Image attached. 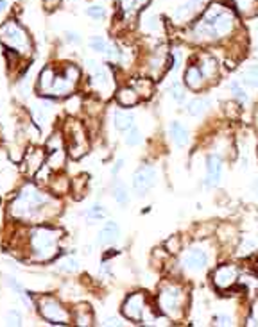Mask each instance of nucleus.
I'll list each match as a JSON object with an SVG mask.
<instances>
[{
    "instance_id": "obj_21",
    "label": "nucleus",
    "mask_w": 258,
    "mask_h": 327,
    "mask_svg": "<svg viewBox=\"0 0 258 327\" xmlns=\"http://www.w3.org/2000/svg\"><path fill=\"white\" fill-rule=\"evenodd\" d=\"M201 4H202V0H185L180 7L174 9L172 16H174V20H176V21H185L186 18L194 13V11H198V7Z\"/></svg>"
},
{
    "instance_id": "obj_41",
    "label": "nucleus",
    "mask_w": 258,
    "mask_h": 327,
    "mask_svg": "<svg viewBox=\"0 0 258 327\" xmlns=\"http://www.w3.org/2000/svg\"><path fill=\"white\" fill-rule=\"evenodd\" d=\"M158 25H160V18L156 16V14H149V16L146 18V21H144V27H146L147 30H152V32L158 30Z\"/></svg>"
},
{
    "instance_id": "obj_26",
    "label": "nucleus",
    "mask_w": 258,
    "mask_h": 327,
    "mask_svg": "<svg viewBox=\"0 0 258 327\" xmlns=\"http://www.w3.org/2000/svg\"><path fill=\"white\" fill-rule=\"evenodd\" d=\"M72 320L78 324V326H92L94 317H92L90 306H78L76 308L72 313Z\"/></svg>"
},
{
    "instance_id": "obj_16",
    "label": "nucleus",
    "mask_w": 258,
    "mask_h": 327,
    "mask_svg": "<svg viewBox=\"0 0 258 327\" xmlns=\"http://www.w3.org/2000/svg\"><path fill=\"white\" fill-rule=\"evenodd\" d=\"M118 238H120V227H118V224L113 220H108L100 227L99 234H97V243L100 247H108L118 242Z\"/></svg>"
},
{
    "instance_id": "obj_17",
    "label": "nucleus",
    "mask_w": 258,
    "mask_h": 327,
    "mask_svg": "<svg viewBox=\"0 0 258 327\" xmlns=\"http://www.w3.org/2000/svg\"><path fill=\"white\" fill-rule=\"evenodd\" d=\"M43 161H45V152L40 149H30L26 154V161H24L26 163V172L29 175H34L43 166Z\"/></svg>"
},
{
    "instance_id": "obj_30",
    "label": "nucleus",
    "mask_w": 258,
    "mask_h": 327,
    "mask_svg": "<svg viewBox=\"0 0 258 327\" xmlns=\"http://www.w3.org/2000/svg\"><path fill=\"white\" fill-rule=\"evenodd\" d=\"M78 268H79L78 259L72 258V256H66V258L61 259L60 265H58V270L63 274H76L78 272Z\"/></svg>"
},
{
    "instance_id": "obj_5",
    "label": "nucleus",
    "mask_w": 258,
    "mask_h": 327,
    "mask_svg": "<svg viewBox=\"0 0 258 327\" xmlns=\"http://www.w3.org/2000/svg\"><path fill=\"white\" fill-rule=\"evenodd\" d=\"M0 39L11 52H16L22 55L30 54V48H32L30 38L27 34V30L16 20L4 21V25L0 27Z\"/></svg>"
},
{
    "instance_id": "obj_14",
    "label": "nucleus",
    "mask_w": 258,
    "mask_h": 327,
    "mask_svg": "<svg viewBox=\"0 0 258 327\" xmlns=\"http://www.w3.org/2000/svg\"><path fill=\"white\" fill-rule=\"evenodd\" d=\"M238 270L233 265H220L214 272V285L219 290H228L236 283Z\"/></svg>"
},
{
    "instance_id": "obj_13",
    "label": "nucleus",
    "mask_w": 258,
    "mask_h": 327,
    "mask_svg": "<svg viewBox=\"0 0 258 327\" xmlns=\"http://www.w3.org/2000/svg\"><path fill=\"white\" fill-rule=\"evenodd\" d=\"M47 165L52 170H60L64 165V143L61 134H54L50 140L47 141Z\"/></svg>"
},
{
    "instance_id": "obj_9",
    "label": "nucleus",
    "mask_w": 258,
    "mask_h": 327,
    "mask_svg": "<svg viewBox=\"0 0 258 327\" xmlns=\"http://www.w3.org/2000/svg\"><path fill=\"white\" fill-rule=\"evenodd\" d=\"M208 263H210V256H208V251H204V247L201 245H196L192 249H188L183 254V258H181L183 268H185L186 272H192V274L202 272L208 267Z\"/></svg>"
},
{
    "instance_id": "obj_23",
    "label": "nucleus",
    "mask_w": 258,
    "mask_h": 327,
    "mask_svg": "<svg viewBox=\"0 0 258 327\" xmlns=\"http://www.w3.org/2000/svg\"><path fill=\"white\" fill-rule=\"evenodd\" d=\"M185 82L188 88L192 89H201L202 84H204V75H202L201 68L199 66H196V64H192V66H188L185 72Z\"/></svg>"
},
{
    "instance_id": "obj_34",
    "label": "nucleus",
    "mask_w": 258,
    "mask_h": 327,
    "mask_svg": "<svg viewBox=\"0 0 258 327\" xmlns=\"http://www.w3.org/2000/svg\"><path fill=\"white\" fill-rule=\"evenodd\" d=\"M113 199H115L120 206L128 204L129 193H128V188H126V184H122V183H116L115 184V188H113Z\"/></svg>"
},
{
    "instance_id": "obj_10",
    "label": "nucleus",
    "mask_w": 258,
    "mask_h": 327,
    "mask_svg": "<svg viewBox=\"0 0 258 327\" xmlns=\"http://www.w3.org/2000/svg\"><path fill=\"white\" fill-rule=\"evenodd\" d=\"M146 295L140 292L131 293L128 299L122 304V315L126 319L131 320V322H144V317H146Z\"/></svg>"
},
{
    "instance_id": "obj_8",
    "label": "nucleus",
    "mask_w": 258,
    "mask_h": 327,
    "mask_svg": "<svg viewBox=\"0 0 258 327\" xmlns=\"http://www.w3.org/2000/svg\"><path fill=\"white\" fill-rule=\"evenodd\" d=\"M66 134H68V154L72 159H81L88 152V138L82 125L76 120L66 123Z\"/></svg>"
},
{
    "instance_id": "obj_4",
    "label": "nucleus",
    "mask_w": 258,
    "mask_h": 327,
    "mask_svg": "<svg viewBox=\"0 0 258 327\" xmlns=\"http://www.w3.org/2000/svg\"><path fill=\"white\" fill-rule=\"evenodd\" d=\"M186 293L183 286L176 283H165L158 293V308L168 319H181L183 308H185Z\"/></svg>"
},
{
    "instance_id": "obj_6",
    "label": "nucleus",
    "mask_w": 258,
    "mask_h": 327,
    "mask_svg": "<svg viewBox=\"0 0 258 327\" xmlns=\"http://www.w3.org/2000/svg\"><path fill=\"white\" fill-rule=\"evenodd\" d=\"M36 308L43 320L54 326H68L72 322V313L52 295H42L36 299Z\"/></svg>"
},
{
    "instance_id": "obj_43",
    "label": "nucleus",
    "mask_w": 258,
    "mask_h": 327,
    "mask_svg": "<svg viewBox=\"0 0 258 327\" xmlns=\"http://www.w3.org/2000/svg\"><path fill=\"white\" fill-rule=\"evenodd\" d=\"M64 38H66V41L68 43H74V45H79V43H81L79 34L78 32H74V30H66V32H64Z\"/></svg>"
},
{
    "instance_id": "obj_27",
    "label": "nucleus",
    "mask_w": 258,
    "mask_h": 327,
    "mask_svg": "<svg viewBox=\"0 0 258 327\" xmlns=\"http://www.w3.org/2000/svg\"><path fill=\"white\" fill-rule=\"evenodd\" d=\"M240 81L250 88H258V64H250L248 68L242 70Z\"/></svg>"
},
{
    "instance_id": "obj_33",
    "label": "nucleus",
    "mask_w": 258,
    "mask_h": 327,
    "mask_svg": "<svg viewBox=\"0 0 258 327\" xmlns=\"http://www.w3.org/2000/svg\"><path fill=\"white\" fill-rule=\"evenodd\" d=\"M199 68H201L204 79H208V77L214 75L215 70H217V61H215L214 57H210V55H206V57H202L201 66H199Z\"/></svg>"
},
{
    "instance_id": "obj_19",
    "label": "nucleus",
    "mask_w": 258,
    "mask_h": 327,
    "mask_svg": "<svg viewBox=\"0 0 258 327\" xmlns=\"http://www.w3.org/2000/svg\"><path fill=\"white\" fill-rule=\"evenodd\" d=\"M32 116H34V122L38 123L40 127H45L52 116V104L45 102V100L34 104V106H32Z\"/></svg>"
},
{
    "instance_id": "obj_11",
    "label": "nucleus",
    "mask_w": 258,
    "mask_h": 327,
    "mask_svg": "<svg viewBox=\"0 0 258 327\" xmlns=\"http://www.w3.org/2000/svg\"><path fill=\"white\" fill-rule=\"evenodd\" d=\"M88 66L92 70V84L94 88L102 95H110V91L113 89V75L112 72L106 68V66H100L97 64L94 59H88L86 61Z\"/></svg>"
},
{
    "instance_id": "obj_45",
    "label": "nucleus",
    "mask_w": 258,
    "mask_h": 327,
    "mask_svg": "<svg viewBox=\"0 0 258 327\" xmlns=\"http://www.w3.org/2000/svg\"><path fill=\"white\" fill-rule=\"evenodd\" d=\"M215 326H230L232 324V320H230V317H224V315H219V317H215L214 319Z\"/></svg>"
},
{
    "instance_id": "obj_48",
    "label": "nucleus",
    "mask_w": 258,
    "mask_h": 327,
    "mask_svg": "<svg viewBox=\"0 0 258 327\" xmlns=\"http://www.w3.org/2000/svg\"><path fill=\"white\" fill-rule=\"evenodd\" d=\"M102 326H120V322H118L116 319H106L102 322Z\"/></svg>"
},
{
    "instance_id": "obj_49",
    "label": "nucleus",
    "mask_w": 258,
    "mask_h": 327,
    "mask_svg": "<svg viewBox=\"0 0 258 327\" xmlns=\"http://www.w3.org/2000/svg\"><path fill=\"white\" fill-rule=\"evenodd\" d=\"M8 9V0H0V13H4Z\"/></svg>"
},
{
    "instance_id": "obj_35",
    "label": "nucleus",
    "mask_w": 258,
    "mask_h": 327,
    "mask_svg": "<svg viewBox=\"0 0 258 327\" xmlns=\"http://www.w3.org/2000/svg\"><path fill=\"white\" fill-rule=\"evenodd\" d=\"M230 89H232V93L235 95V98L238 100L240 104H246L248 100H250V97H248V93L244 91V88H242V84L238 81H233L230 82Z\"/></svg>"
},
{
    "instance_id": "obj_44",
    "label": "nucleus",
    "mask_w": 258,
    "mask_h": 327,
    "mask_svg": "<svg viewBox=\"0 0 258 327\" xmlns=\"http://www.w3.org/2000/svg\"><path fill=\"white\" fill-rule=\"evenodd\" d=\"M167 249L170 252H178V251H180V240H178L176 236H174V238H170L167 242Z\"/></svg>"
},
{
    "instance_id": "obj_24",
    "label": "nucleus",
    "mask_w": 258,
    "mask_h": 327,
    "mask_svg": "<svg viewBox=\"0 0 258 327\" xmlns=\"http://www.w3.org/2000/svg\"><path fill=\"white\" fill-rule=\"evenodd\" d=\"M147 4H149V0H118L120 11L126 18H133L134 14Z\"/></svg>"
},
{
    "instance_id": "obj_22",
    "label": "nucleus",
    "mask_w": 258,
    "mask_h": 327,
    "mask_svg": "<svg viewBox=\"0 0 258 327\" xmlns=\"http://www.w3.org/2000/svg\"><path fill=\"white\" fill-rule=\"evenodd\" d=\"M168 134H170L172 141L176 143V147H185L188 141V131L183 123L180 122H170L168 125Z\"/></svg>"
},
{
    "instance_id": "obj_31",
    "label": "nucleus",
    "mask_w": 258,
    "mask_h": 327,
    "mask_svg": "<svg viewBox=\"0 0 258 327\" xmlns=\"http://www.w3.org/2000/svg\"><path fill=\"white\" fill-rule=\"evenodd\" d=\"M133 88L136 89L138 95H142V97L149 98L150 95H152V82L149 81V79H136V81L133 82Z\"/></svg>"
},
{
    "instance_id": "obj_25",
    "label": "nucleus",
    "mask_w": 258,
    "mask_h": 327,
    "mask_svg": "<svg viewBox=\"0 0 258 327\" xmlns=\"http://www.w3.org/2000/svg\"><path fill=\"white\" fill-rule=\"evenodd\" d=\"M6 283H8L9 288H11L14 293H16V297L22 301V304H26L27 310H29V308L32 306V299H30V295L26 292V288H24V286H22L20 283H18V281L14 279V277H11V276L6 277Z\"/></svg>"
},
{
    "instance_id": "obj_2",
    "label": "nucleus",
    "mask_w": 258,
    "mask_h": 327,
    "mask_svg": "<svg viewBox=\"0 0 258 327\" xmlns=\"http://www.w3.org/2000/svg\"><path fill=\"white\" fill-rule=\"evenodd\" d=\"M235 27V14L220 4H212L196 21L192 29L194 38L198 41H217L228 36Z\"/></svg>"
},
{
    "instance_id": "obj_12",
    "label": "nucleus",
    "mask_w": 258,
    "mask_h": 327,
    "mask_svg": "<svg viewBox=\"0 0 258 327\" xmlns=\"http://www.w3.org/2000/svg\"><path fill=\"white\" fill-rule=\"evenodd\" d=\"M156 184V170L154 166L144 165L140 166L133 175V190L138 197H144L150 188Z\"/></svg>"
},
{
    "instance_id": "obj_40",
    "label": "nucleus",
    "mask_w": 258,
    "mask_h": 327,
    "mask_svg": "<svg viewBox=\"0 0 258 327\" xmlns=\"http://www.w3.org/2000/svg\"><path fill=\"white\" fill-rule=\"evenodd\" d=\"M6 324L8 326H22V315L16 310H9L6 315Z\"/></svg>"
},
{
    "instance_id": "obj_20",
    "label": "nucleus",
    "mask_w": 258,
    "mask_h": 327,
    "mask_svg": "<svg viewBox=\"0 0 258 327\" xmlns=\"http://www.w3.org/2000/svg\"><path fill=\"white\" fill-rule=\"evenodd\" d=\"M138 100H140V95L136 93V89L133 86H124V88H120L116 91V102L124 107L136 106Z\"/></svg>"
},
{
    "instance_id": "obj_29",
    "label": "nucleus",
    "mask_w": 258,
    "mask_h": 327,
    "mask_svg": "<svg viewBox=\"0 0 258 327\" xmlns=\"http://www.w3.org/2000/svg\"><path fill=\"white\" fill-rule=\"evenodd\" d=\"M124 143L129 145V147H136V145L142 143V132L138 127H129L128 131L124 132Z\"/></svg>"
},
{
    "instance_id": "obj_42",
    "label": "nucleus",
    "mask_w": 258,
    "mask_h": 327,
    "mask_svg": "<svg viewBox=\"0 0 258 327\" xmlns=\"http://www.w3.org/2000/svg\"><path fill=\"white\" fill-rule=\"evenodd\" d=\"M254 249H256V245H254L251 240H246V242L240 245V249H238V256H240V258L244 256V258H246V256H250L251 252L254 251Z\"/></svg>"
},
{
    "instance_id": "obj_46",
    "label": "nucleus",
    "mask_w": 258,
    "mask_h": 327,
    "mask_svg": "<svg viewBox=\"0 0 258 327\" xmlns=\"http://www.w3.org/2000/svg\"><path fill=\"white\" fill-rule=\"evenodd\" d=\"M122 166H124V159H118V161L113 165V168H112V175H113V177H116V175H118V172L122 170Z\"/></svg>"
},
{
    "instance_id": "obj_18",
    "label": "nucleus",
    "mask_w": 258,
    "mask_h": 327,
    "mask_svg": "<svg viewBox=\"0 0 258 327\" xmlns=\"http://www.w3.org/2000/svg\"><path fill=\"white\" fill-rule=\"evenodd\" d=\"M112 118H113V127L120 132H126L129 127H133L134 125V115L133 113H129V111L116 109V111H113Z\"/></svg>"
},
{
    "instance_id": "obj_37",
    "label": "nucleus",
    "mask_w": 258,
    "mask_h": 327,
    "mask_svg": "<svg viewBox=\"0 0 258 327\" xmlns=\"http://www.w3.org/2000/svg\"><path fill=\"white\" fill-rule=\"evenodd\" d=\"M86 217H88V220H100V218L106 217V209L100 204H94L86 211Z\"/></svg>"
},
{
    "instance_id": "obj_50",
    "label": "nucleus",
    "mask_w": 258,
    "mask_h": 327,
    "mask_svg": "<svg viewBox=\"0 0 258 327\" xmlns=\"http://www.w3.org/2000/svg\"><path fill=\"white\" fill-rule=\"evenodd\" d=\"M253 191L258 195V179H254V183H253Z\"/></svg>"
},
{
    "instance_id": "obj_7",
    "label": "nucleus",
    "mask_w": 258,
    "mask_h": 327,
    "mask_svg": "<svg viewBox=\"0 0 258 327\" xmlns=\"http://www.w3.org/2000/svg\"><path fill=\"white\" fill-rule=\"evenodd\" d=\"M79 79H81V70L76 64H66L61 70H56L54 82L47 97H66L76 89Z\"/></svg>"
},
{
    "instance_id": "obj_28",
    "label": "nucleus",
    "mask_w": 258,
    "mask_h": 327,
    "mask_svg": "<svg viewBox=\"0 0 258 327\" xmlns=\"http://www.w3.org/2000/svg\"><path fill=\"white\" fill-rule=\"evenodd\" d=\"M210 107V100L208 98H194L186 104V113L190 116H201L204 111Z\"/></svg>"
},
{
    "instance_id": "obj_32",
    "label": "nucleus",
    "mask_w": 258,
    "mask_h": 327,
    "mask_svg": "<svg viewBox=\"0 0 258 327\" xmlns=\"http://www.w3.org/2000/svg\"><path fill=\"white\" fill-rule=\"evenodd\" d=\"M88 45H90V48L94 52H99V54H106L108 47H110V41H108L106 38H102V36H92L90 41H88Z\"/></svg>"
},
{
    "instance_id": "obj_47",
    "label": "nucleus",
    "mask_w": 258,
    "mask_h": 327,
    "mask_svg": "<svg viewBox=\"0 0 258 327\" xmlns=\"http://www.w3.org/2000/svg\"><path fill=\"white\" fill-rule=\"evenodd\" d=\"M61 0H43V4H45V7L47 9H54L58 7V4H60Z\"/></svg>"
},
{
    "instance_id": "obj_36",
    "label": "nucleus",
    "mask_w": 258,
    "mask_h": 327,
    "mask_svg": "<svg viewBox=\"0 0 258 327\" xmlns=\"http://www.w3.org/2000/svg\"><path fill=\"white\" fill-rule=\"evenodd\" d=\"M86 14L90 18H94V20H104L106 18V7L99 4H94L86 9Z\"/></svg>"
},
{
    "instance_id": "obj_15",
    "label": "nucleus",
    "mask_w": 258,
    "mask_h": 327,
    "mask_svg": "<svg viewBox=\"0 0 258 327\" xmlns=\"http://www.w3.org/2000/svg\"><path fill=\"white\" fill-rule=\"evenodd\" d=\"M220 174H222V159L217 154H210L206 159V179H204V186L206 188L219 186Z\"/></svg>"
},
{
    "instance_id": "obj_3",
    "label": "nucleus",
    "mask_w": 258,
    "mask_h": 327,
    "mask_svg": "<svg viewBox=\"0 0 258 327\" xmlns=\"http://www.w3.org/2000/svg\"><path fill=\"white\" fill-rule=\"evenodd\" d=\"M61 231L50 225H36L27 233V242H29L30 261L34 263H47L54 259L60 252V240Z\"/></svg>"
},
{
    "instance_id": "obj_38",
    "label": "nucleus",
    "mask_w": 258,
    "mask_h": 327,
    "mask_svg": "<svg viewBox=\"0 0 258 327\" xmlns=\"http://www.w3.org/2000/svg\"><path fill=\"white\" fill-rule=\"evenodd\" d=\"M170 97L176 100V102H183L185 100V88L181 82H172L170 86Z\"/></svg>"
},
{
    "instance_id": "obj_1",
    "label": "nucleus",
    "mask_w": 258,
    "mask_h": 327,
    "mask_svg": "<svg viewBox=\"0 0 258 327\" xmlns=\"http://www.w3.org/2000/svg\"><path fill=\"white\" fill-rule=\"evenodd\" d=\"M61 206L56 199L34 184H24L9 204V215L27 224H43L60 213Z\"/></svg>"
},
{
    "instance_id": "obj_39",
    "label": "nucleus",
    "mask_w": 258,
    "mask_h": 327,
    "mask_svg": "<svg viewBox=\"0 0 258 327\" xmlns=\"http://www.w3.org/2000/svg\"><path fill=\"white\" fill-rule=\"evenodd\" d=\"M52 190L56 191V193H66L70 190V183L66 177H58L54 183H52Z\"/></svg>"
}]
</instances>
